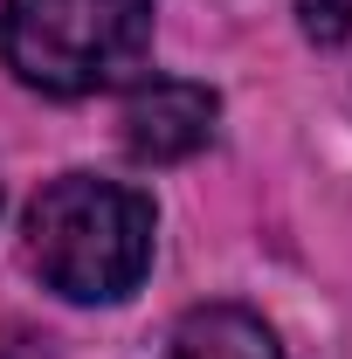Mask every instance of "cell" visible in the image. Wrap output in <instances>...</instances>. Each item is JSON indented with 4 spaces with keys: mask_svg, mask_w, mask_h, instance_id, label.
I'll use <instances>...</instances> for the list:
<instances>
[{
    "mask_svg": "<svg viewBox=\"0 0 352 359\" xmlns=\"http://www.w3.org/2000/svg\"><path fill=\"white\" fill-rule=\"evenodd\" d=\"M28 263L69 304H118L152 269V201L97 173L48 180L28 208Z\"/></svg>",
    "mask_w": 352,
    "mask_h": 359,
    "instance_id": "obj_1",
    "label": "cell"
},
{
    "mask_svg": "<svg viewBox=\"0 0 352 359\" xmlns=\"http://www.w3.org/2000/svg\"><path fill=\"white\" fill-rule=\"evenodd\" d=\"M152 48V0H7L0 55L28 90L90 97L132 83Z\"/></svg>",
    "mask_w": 352,
    "mask_h": 359,
    "instance_id": "obj_2",
    "label": "cell"
},
{
    "mask_svg": "<svg viewBox=\"0 0 352 359\" xmlns=\"http://www.w3.org/2000/svg\"><path fill=\"white\" fill-rule=\"evenodd\" d=\"M215 118H221V97L208 83L152 76V83H138L132 104H125V145H132V159L173 166V159H194V152L208 145Z\"/></svg>",
    "mask_w": 352,
    "mask_h": 359,
    "instance_id": "obj_3",
    "label": "cell"
},
{
    "mask_svg": "<svg viewBox=\"0 0 352 359\" xmlns=\"http://www.w3.org/2000/svg\"><path fill=\"white\" fill-rule=\"evenodd\" d=\"M166 359H283L276 332L242 304H201L173 325Z\"/></svg>",
    "mask_w": 352,
    "mask_h": 359,
    "instance_id": "obj_4",
    "label": "cell"
},
{
    "mask_svg": "<svg viewBox=\"0 0 352 359\" xmlns=\"http://www.w3.org/2000/svg\"><path fill=\"white\" fill-rule=\"evenodd\" d=\"M297 7H304L311 42H346L352 35V0H297Z\"/></svg>",
    "mask_w": 352,
    "mask_h": 359,
    "instance_id": "obj_5",
    "label": "cell"
}]
</instances>
